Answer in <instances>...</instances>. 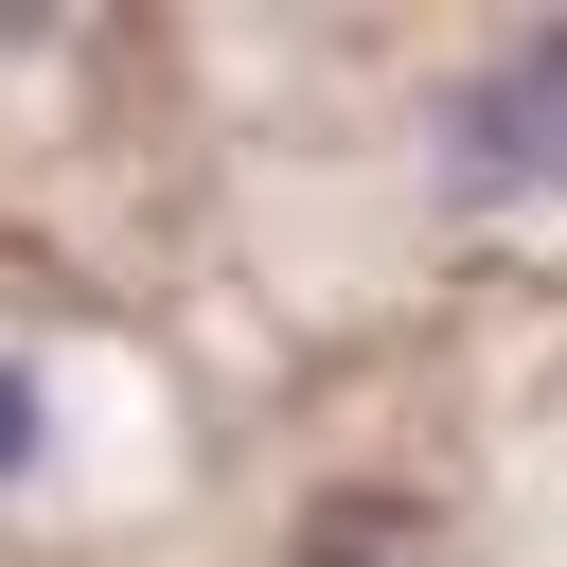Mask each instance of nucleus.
Here are the masks:
<instances>
[{"label": "nucleus", "mask_w": 567, "mask_h": 567, "mask_svg": "<svg viewBox=\"0 0 567 567\" xmlns=\"http://www.w3.org/2000/svg\"><path fill=\"white\" fill-rule=\"evenodd\" d=\"M443 195H478V213L567 195V35H514V53L443 106Z\"/></svg>", "instance_id": "nucleus-1"}, {"label": "nucleus", "mask_w": 567, "mask_h": 567, "mask_svg": "<svg viewBox=\"0 0 567 567\" xmlns=\"http://www.w3.org/2000/svg\"><path fill=\"white\" fill-rule=\"evenodd\" d=\"M0 478H35V372L0 354Z\"/></svg>", "instance_id": "nucleus-2"}]
</instances>
